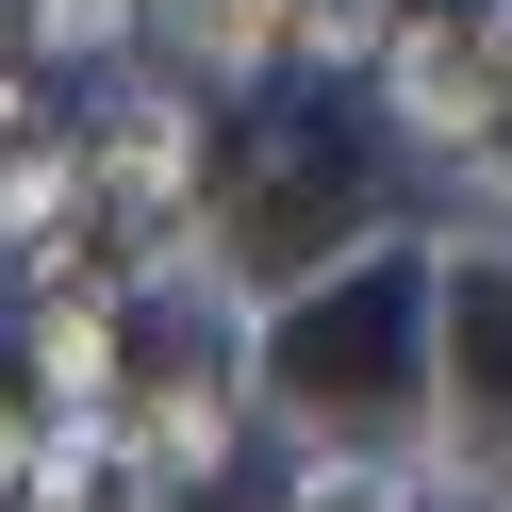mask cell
I'll return each instance as SVG.
<instances>
[{
  "label": "cell",
  "mask_w": 512,
  "mask_h": 512,
  "mask_svg": "<svg viewBox=\"0 0 512 512\" xmlns=\"http://www.w3.org/2000/svg\"><path fill=\"white\" fill-rule=\"evenodd\" d=\"M380 17H397V0H380Z\"/></svg>",
  "instance_id": "4fadbf2b"
},
{
  "label": "cell",
  "mask_w": 512,
  "mask_h": 512,
  "mask_svg": "<svg viewBox=\"0 0 512 512\" xmlns=\"http://www.w3.org/2000/svg\"><path fill=\"white\" fill-rule=\"evenodd\" d=\"M430 446L463 479L512 463V232H430Z\"/></svg>",
  "instance_id": "3957f363"
},
{
  "label": "cell",
  "mask_w": 512,
  "mask_h": 512,
  "mask_svg": "<svg viewBox=\"0 0 512 512\" xmlns=\"http://www.w3.org/2000/svg\"><path fill=\"white\" fill-rule=\"evenodd\" d=\"M380 232H397V199H380V166L331 133V116H265V133H248V166L199 182V281H215L232 314L331 281L347 248H380Z\"/></svg>",
  "instance_id": "7a4b0ae2"
},
{
  "label": "cell",
  "mask_w": 512,
  "mask_h": 512,
  "mask_svg": "<svg viewBox=\"0 0 512 512\" xmlns=\"http://www.w3.org/2000/svg\"><path fill=\"white\" fill-rule=\"evenodd\" d=\"M463 34H479V67H496V100H512V0H479Z\"/></svg>",
  "instance_id": "8fae6325"
},
{
  "label": "cell",
  "mask_w": 512,
  "mask_h": 512,
  "mask_svg": "<svg viewBox=\"0 0 512 512\" xmlns=\"http://www.w3.org/2000/svg\"><path fill=\"white\" fill-rule=\"evenodd\" d=\"M17 34H34V50H133V0H34Z\"/></svg>",
  "instance_id": "9c48e42d"
},
{
  "label": "cell",
  "mask_w": 512,
  "mask_h": 512,
  "mask_svg": "<svg viewBox=\"0 0 512 512\" xmlns=\"http://www.w3.org/2000/svg\"><path fill=\"white\" fill-rule=\"evenodd\" d=\"M133 34L166 50L182 100H232V83L281 67V0H133Z\"/></svg>",
  "instance_id": "5b68a950"
},
{
  "label": "cell",
  "mask_w": 512,
  "mask_h": 512,
  "mask_svg": "<svg viewBox=\"0 0 512 512\" xmlns=\"http://www.w3.org/2000/svg\"><path fill=\"white\" fill-rule=\"evenodd\" d=\"M446 166H463V215H512V100H496V116H479V133H463V149H446Z\"/></svg>",
  "instance_id": "30bf717a"
},
{
  "label": "cell",
  "mask_w": 512,
  "mask_h": 512,
  "mask_svg": "<svg viewBox=\"0 0 512 512\" xmlns=\"http://www.w3.org/2000/svg\"><path fill=\"white\" fill-rule=\"evenodd\" d=\"M364 83H380V116H397L413 149H463L479 116H496V67H479V34L446 17V0H397V17H380Z\"/></svg>",
  "instance_id": "277c9868"
},
{
  "label": "cell",
  "mask_w": 512,
  "mask_h": 512,
  "mask_svg": "<svg viewBox=\"0 0 512 512\" xmlns=\"http://www.w3.org/2000/svg\"><path fill=\"white\" fill-rule=\"evenodd\" d=\"M281 50H298L314 83H331V67L364 83V50H380V0H281Z\"/></svg>",
  "instance_id": "52a82bcc"
},
{
  "label": "cell",
  "mask_w": 512,
  "mask_h": 512,
  "mask_svg": "<svg viewBox=\"0 0 512 512\" xmlns=\"http://www.w3.org/2000/svg\"><path fill=\"white\" fill-rule=\"evenodd\" d=\"M248 397L298 430V463H430V248L380 232L331 281L248 314Z\"/></svg>",
  "instance_id": "6da1fadb"
},
{
  "label": "cell",
  "mask_w": 512,
  "mask_h": 512,
  "mask_svg": "<svg viewBox=\"0 0 512 512\" xmlns=\"http://www.w3.org/2000/svg\"><path fill=\"white\" fill-rule=\"evenodd\" d=\"M17 133H34V83H17V67H0V149H17Z\"/></svg>",
  "instance_id": "7c38bea8"
},
{
  "label": "cell",
  "mask_w": 512,
  "mask_h": 512,
  "mask_svg": "<svg viewBox=\"0 0 512 512\" xmlns=\"http://www.w3.org/2000/svg\"><path fill=\"white\" fill-rule=\"evenodd\" d=\"M17 496H34V512H166V496H149L133 463H116V446H67V430H34Z\"/></svg>",
  "instance_id": "8992f818"
},
{
  "label": "cell",
  "mask_w": 512,
  "mask_h": 512,
  "mask_svg": "<svg viewBox=\"0 0 512 512\" xmlns=\"http://www.w3.org/2000/svg\"><path fill=\"white\" fill-rule=\"evenodd\" d=\"M298 512H413V463H298Z\"/></svg>",
  "instance_id": "ba28073f"
}]
</instances>
